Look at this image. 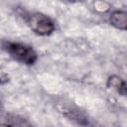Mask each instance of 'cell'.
<instances>
[{"mask_svg":"<svg viewBox=\"0 0 127 127\" xmlns=\"http://www.w3.org/2000/svg\"><path fill=\"white\" fill-rule=\"evenodd\" d=\"M26 22L29 28L39 36H49L56 30L55 22L49 16L40 12L30 14Z\"/></svg>","mask_w":127,"mask_h":127,"instance_id":"obj_2","label":"cell"},{"mask_svg":"<svg viewBox=\"0 0 127 127\" xmlns=\"http://www.w3.org/2000/svg\"><path fill=\"white\" fill-rule=\"evenodd\" d=\"M107 86L127 97V83L118 75H111L107 79Z\"/></svg>","mask_w":127,"mask_h":127,"instance_id":"obj_4","label":"cell"},{"mask_svg":"<svg viewBox=\"0 0 127 127\" xmlns=\"http://www.w3.org/2000/svg\"><path fill=\"white\" fill-rule=\"evenodd\" d=\"M109 23L112 27L127 31V11L124 10H115L111 12L109 16Z\"/></svg>","mask_w":127,"mask_h":127,"instance_id":"obj_3","label":"cell"},{"mask_svg":"<svg viewBox=\"0 0 127 127\" xmlns=\"http://www.w3.org/2000/svg\"><path fill=\"white\" fill-rule=\"evenodd\" d=\"M93 6H94V9L98 12H105L109 9V4L103 0H96L93 3Z\"/></svg>","mask_w":127,"mask_h":127,"instance_id":"obj_5","label":"cell"},{"mask_svg":"<svg viewBox=\"0 0 127 127\" xmlns=\"http://www.w3.org/2000/svg\"><path fill=\"white\" fill-rule=\"evenodd\" d=\"M68 2H71V3H78V2H83L85 0H66Z\"/></svg>","mask_w":127,"mask_h":127,"instance_id":"obj_6","label":"cell"},{"mask_svg":"<svg viewBox=\"0 0 127 127\" xmlns=\"http://www.w3.org/2000/svg\"><path fill=\"white\" fill-rule=\"evenodd\" d=\"M3 48L13 60L23 64L33 65L38 60L36 51L33 47L26 44L19 42H5L3 44Z\"/></svg>","mask_w":127,"mask_h":127,"instance_id":"obj_1","label":"cell"}]
</instances>
